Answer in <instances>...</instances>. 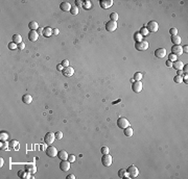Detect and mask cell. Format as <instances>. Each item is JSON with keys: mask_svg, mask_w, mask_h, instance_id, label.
I'll use <instances>...</instances> for the list:
<instances>
[{"mask_svg": "<svg viewBox=\"0 0 188 179\" xmlns=\"http://www.w3.org/2000/svg\"><path fill=\"white\" fill-rule=\"evenodd\" d=\"M127 173H128V176H130V178H136L138 175H139V170L138 168L136 166L134 165H131L130 167L127 168Z\"/></svg>", "mask_w": 188, "mask_h": 179, "instance_id": "obj_1", "label": "cell"}, {"mask_svg": "<svg viewBox=\"0 0 188 179\" xmlns=\"http://www.w3.org/2000/svg\"><path fill=\"white\" fill-rule=\"evenodd\" d=\"M117 126L119 127V128H121V129H125L126 127L130 126V122H128V120H127L126 118L120 117L117 120Z\"/></svg>", "mask_w": 188, "mask_h": 179, "instance_id": "obj_2", "label": "cell"}, {"mask_svg": "<svg viewBox=\"0 0 188 179\" xmlns=\"http://www.w3.org/2000/svg\"><path fill=\"white\" fill-rule=\"evenodd\" d=\"M148 42L146 41H141V42H139V43H135V48H136V50L138 51H145L147 48H148Z\"/></svg>", "mask_w": 188, "mask_h": 179, "instance_id": "obj_3", "label": "cell"}, {"mask_svg": "<svg viewBox=\"0 0 188 179\" xmlns=\"http://www.w3.org/2000/svg\"><path fill=\"white\" fill-rule=\"evenodd\" d=\"M146 28L149 32H157L158 29H159V24L156 22V21H149V22L147 23Z\"/></svg>", "mask_w": 188, "mask_h": 179, "instance_id": "obj_4", "label": "cell"}, {"mask_svg": "<svg viewBox=\"0 0 188 179\" xmlns=\"http://www.w3.org/2000/svg\"><path fill=\"white\" fill-rule=\"evenodd\" d=\"M101 162L105 167H110L113 162V157L110 154H104V156L101 157Z\"/></svg>", "mask_w": 188, "mask_h": 179, "instance_id": "obj_5", "label": "cell"}, {"mask_svg": "<svg viewBox=\"0 0 188 179\" xmlns=\"http://www.w3.org/2000/svg\"><path fill=\"white\" fill-rule=\"evenodd\" d=\"M171 54L176 56H181L183 54V48L181 45H174L171 47Z\"/></svg>", "mask_w": 188, "mask_h": 179, "instance_id": "obj_6", "label": "cell"}, {"mask_svg": "<svg viewBox=\"0 0 188 179\" xmlns=\"http://www.w3.org/2000/svg\"><path fill=\"white\" fill-rule=\"evenodd\" d=\"M56 140H57L56 135H55V133H52V132H47L45 134V137H44V142L47 145H51Z\"/></svg>", "mask_w": 188, "mask_h": 179, "instance_id": "obj_7", "label": "cell"}, {"mask_svg": "<svg viewBox=\"0 0 188 179\" xmlns=\"http://www.w3.org/2000/svg\"><path fill=\"white\" fill-rule=\"evenodd\" d=\"M116 29H117V22H115V21L110 20L109 22L106 23V30L107 31L113 32V31H115Z\"/></svg>", "mask_w": 188, "mask_h": 179, "instance_id": "obj_8", "label": "cell"}, {"mask_svg": "<svg viewBox=\"0 0 188 179\" xmlns=\"http://www.w3.org/2000/svg\"><path fill=\"white\" fill-rule=\"evenodd\" d=\"M58 153L59 151L56 147H53V146H49V147L46 148V155L49 156V157H56L58 156Z\"/></svg>", "mask_w": 188, "mask_h": 179, "instance_id": "obj_9", "label": "cell"}, {"mask_svg": "<svg viewBox=\"0 0 188 179\" xmlns=\"http://www.w3.org/2000/svg\"><path fill=\"white\" fill-rule=\"evenodd\" d=\"M142 88H143V84L141 81H134L132 84V90L134 93H140L142 91Z\"/></svg>", "mask_w": 188, "mask_h": 179, "instance_id": "obj_10", "label": "cell"}, {"mask_svg": "<svg viewBox=\"0 0 188 179\" xmlns=\"http://www.w3.org/2000/svg\"><path fill=\"white\" fill-rule=\"evenodd\" d=\"M60 169H61L63 172H68L69 169H70V161H69L68 159H66V160H61Z\"/></svg>", "mask_w": 188, "mask_h": 179, "instance_id": "obj_11", "label": "cell"}, {"mask_svg": "<svg viewBox=\"0 0 188 179\" xmlns=\"http://www.w3.org/2000/svg\"><path fill=\"white\" fill-rule=\"evenodd\" d=\"M99 5L101 8L104 9H108L113 5V0H100L99 1Z\"/></svg>", "mask_w": 188, "mask_h": 179, "instance_id": "obj_12", "label": "cell"}, {"mask_svg": "<svg viewBox=\"0 0 188 179\" xmlns=\"http://www.w3.org/2000/svg\"><path fill=\"white\" fill-rule=\"evenodd\" d=\"M62 73H63V75L65 77H71L72 75L74 74V69L72 68V67H66V68H64L63 69V71H62Z\"/></svg>", "mask_w": 188, "mask_h": 179, "instance_id": "obj_13", "label": "cell"}, {"mask_svg": "<svg viewBox=\"0 0 188 179\" xmlns=\"http://www.w3.org/2000/svg\"><path fill=\"white\" fill-rule=\"evenodd\" d=\"M155 56L158 58H163L164 56H166V49L165 48H157L155 51Z\"/></svg>", "mask_w": 188, "mask_h": 179, "instance_id": "obj_14", "label": "cell"}, {"mask_svg": "<svg viewBox=\"0 0 188 179\" xmlns=\"http://www.w3.org/2000/svg\"><path fill=\"white\" fill-rule=\"evenodd\" d=\"M38 39H39V34L36 30H30L28 32V40L30 42H36Z\"/></svg>", "mask_w": 188, "mask_h": 179, "instance_id": "obj_15", "label": "cell"}, {"mask_svg": "<svg viewBox=\"0 0 188 179\" xmlns=\"http://www.w3.org/2000/svg\"><path fill=\"white\" fill-rule=\"evenodd\" d=\"M24 169L27 171V172L31 173L33 175L36 174V172H37V167H36V165H34V164H27V165H25Z\"/></svg>", "mask_w": 188, "mask_h": 179, "instance_id": "obj_16", "label": "cell"}, {"mask_svg": "<svg viewBox=\"0 0 188 179\" xmlns=\"http://www.w3.org/2000/svg\"><path fill=\"white\" fill-rule=\"evenodd\" d=\"M31 173H29V172H27V171H19L18 172V176L20 177V178H22V179H29V178H31Z\"/></svg>", "mask_w": 188, "mask_h": 179, "instance_id": "obj_17", "label": "cell"}, {"mask_svg": "<svg viewBox=\"0 0 188 179\" xmlns=\"http://www.w3.org/2000/svg\"><path fill=\"white\" fill-rule=\"evenodd\" d=\"M60 7H61V9L63 10V12H70V9H71V4L69 3V2H67V1H64V2H62L61 3V5H60Z\"/></svg>", "mask_w": 188, "mask_h": 179, "instance_id": "obj_18", "label": "cell"}, {"mask_svg": "<svg viewBox=\"0 0 188 179\" xmlns=\"http://www.w3.org/2000/svg\"><path fill=\"white\" fill-rule=\"evenodd\" d=\"M43 36H44L45 37H49L53 35V29L50 28V27H45L44 29H43Z\"/></svg>", "mask_w": 188, "mask_h": 179, "instance_id": "obj_19", "label": "cell"}, {"mask_svg": "<svg viewBox=\"0 0 188 179\" xmlns=\"http://www.w3.org/2000/svg\"><path fill=\"white\" fill-rule=\"evenodd\" d=\"M118 176H119V178H123V179H128L130 178V176H128V173L125 169H120L119 171H118Z\"/></svg>", "mask_w": 188, "mask_h": 179, "instance_id": "obj_20", "label": "cell"}, {"mask_svg": "<svg viewBox=\"0 0 188 179\" xmlns=\"http://www.w3.org/2000/svg\"><path fill=\"white\" fill-rule=\"evenodd\" d=\"M68 156H69V154L67 153V151H65V150H61L60 152L58 153V157L60 158L61 160H66V159H68Z\"/></svg>", "mask_w": 188, "mask_h": 179, "instance_id": "obj_21", "label": "cell"}, {"mask_svg": "<svg viewBox=\"0 0 188 179\" xmlns=\"http://www.w3.org/2000/svg\"><path fill=\"white\" fill-rule=\"evenodd\" d=\"M22 101L24 104H30L33 102V97H31L29 94H25L22 96Z\"/></svg>", "mask_w": 188, "mask_h": 179, "instance_id": "obj_22", "label": "cell"}, {"mask_svg": "<svg viewBox=\"0 0 188 179\" xmlns=\"http://www.w3.org/2000/svg\"><path fill=\"white\" fill-rule=\"evenodd\" d=\"M183 66H184V64L182 63L181 61H176V62L173 63V68H175L177 71H178V70H182V69H183Z\"/></svg>", "mask_w": 188, "mask_h": 179, "instance_id": "obj_23", "label": "cell"}, {"mask_svg": "<svg viewBox=\"0 0 188 179\" xmlns=\"http://www.w3.org/2000/svg\"><path fill=\"white\" fill-rule=\"evenodd\" d=\"M28 28L30 30H38L39 29V24H38V22H36V21H31V22L28 23Z\"/></svg>", "mask_w": 188, "mask_h": 179, "instance_id": "obj_24", "label": "cell"}, {"mask_svg": "<svg viewBox=\"0 0 188 179\" xmlns=\"http://www.w3.org/2000/svg\"><path fill=\"white\" fill-rule=\"evenodd\" d=\"M13 42L15 43V44H17V45H19L20 43H22V36H21L20 35H18V34H16V35H14L13 36Z\"/></svg>", "mask_w": 188, "mask_h": 179, "instance_id": "obj_25", "label": "cell"}, {"mask_svg": "<svg viewBox=\"0 0 188 179\" xmlns=\"http://www.w3.org/2000/svg\"><path fill=\"white\" fill-rule=\"evenodd\" d=\"M171 42L174 43V45H180L182 40H181V37L177 35V36H171Z\"/></svg>", "mask_w": 188, "mask_h": 179, "instance_id": "obj_26", "label": "cell"}, {"mask_svg": "<svg viewBox=\"0 0 188 179\" xmlns=\"http://www.w3.org/2000/svg\"><path fill=\"white\" fill-rule=\"evenodd\" d=\"M9 147L10 148H14L15 150H18L20 148L19 142H18V141H16V140H12V141H10V143H9Z\"/></svg>", "mask_w": 188, "mask_h": 179, "instance_id": "obj_27", "label": "cell"}, {"mask_svg": "<svg viewBox=\"0 0 188 179\" xmlns=\"http://www.w3.org/2000/svg\"><path fill=\"white\" fill-rule=\"evenodd\" d=\"M9 147V143L7 141H1L0 142V149L1 150H7Z\"/></svg>", "mask_w": 188, "mask_h": 179, "instance_id": "obj_28", "label": "cell"}, {"mask_svg": "<svg viewBox=\"0 0 188 179\" xmlns=\"http://www.w3.org/2000/svg\"><path fill=\"white\" fill-rule=\"evenodd\" d=\"M134 40H135V43H139V42L143 41V36L139 34V31L135 32V34H134Z\"/></svg>", "mask_w": 188, "mask_h": 179, "instance_id": "obj_29", "label": "cell"}, {"mask_svg": "<svg viewBox=\"0 0 188 179\" xmlns=\"http://www.w3.org/2000/svg\"><path fill=\"white\" fill-rule=\"evenodd\" d=\"M125 137H127V138H130V137H132L133 135V128L131 127V126H128V127H126L125 129Z\"/></svg>", "mask_w": 188, "mask_h": 179, "instance_id": "obj_30", "label": "cell"}, {"mask_svg": "<svg viewBox=\"0 0 188 179\" xmlns=\"http://www.w3.org/2000/svg\"><path fill=\"white\" fill-rule=\"evenodd\" d=\"M139 34H140L142 36H146L149 35V31L147 30L146 26H143V27H141V29L139 30Z\"/></svg>", "mask_w": 188, "mask_h": 179, "instance_id": "obj_31", "label": "cell"}, {"mask_svg": "<svg viewBox=\"0 0 188 179\" xmlns=\"http://www.w3.org/2000/svg\"><path fill=\"white\" fill-rule=\"evenodd\" d=\"M91 7H92V3H91L90 0H86V1H84V4H83V8L84 9H91Z\"/></svg>", "mask_w": 188, "mask_h": 179, "instance_id": "obj_32", "label": "cell"}, {"mask_svg": "<svg viewBox=\"0 0 188 179\" xmlns=\"http://www.w3.org/2000/svg\"><path fill=\"white\" fill-rule=\"evenodd\" d=\"M142 77H143V74L141 72H136L135 74H134V78L133 79L135 81H140L142 79Z\"/></svg>", "mask_w": 188, "mask_h": 179, "instance_id": "obj_33", "label": "cell"}, {"mask_svg": "<svg viewBox=\"0 0 188 179\" xmlns=\"http://www.w3.org/2000/svg\"><path fill=\"white\" fill-rule=\"evenodd\" d=\"M118 19H119V16H118V14H117V13H112V14L110 15V20H112V21H115V22H117Z\"/></svg>", "mask_w": 188, "mask_h": 179, "instance_id": "obj_34", "label": "cell"}, {"mask_svg": "<svg viewBox=\"0 0 188 179\" xmlns=\"http://www.w3.org/2000/svg\"><path fill=\"white\" fill-rule=\"evenodd\" d=\"M0 140L1 141H7L8 140V133L5 132V131H2L0 133Z\"/></svg>", "mask_w": 188, "mask_h": 179, "instance_id": "obj_35", "label": "cell"}, {"mask_svg": "<svg viewBox=\"0 0 188 179\" xmlns=\"http://www.w3.org/2000/svg\"><path fill=\"white\" fill-rule=\"evenodd\" d=\"M174 81H175L176 83H181V82H183V78H182V76L176 75V76L174 77Z\"/></svg>", "mask_w": 188, "mask_h": 179, "instance_id": "obj_36", "label": "cell"}, {"mask_svg": "<svg viewBox=\"0 0 188 179\" xmlns=\"http://www.w3.org/2000/svg\"><path fill=\"white\" fill-rule=\"evenodd\" d=\"M8 49H9V50H16V49H18V45L15 44L14 42L9 43V44H8Z\"/></svg>", "mask_w": 188, "mask_h": 179, "instance_id": "obj_37", "label": "cell"}, {"mask_svg": "<svg viewBox=\"0 0 188 179\" xmlns=\"http://www.w3.org/2000/svg\"><path fill=\"white\" fill-rule=\"evenodd\" d=\"M70 13H71V15H73V16L77 15V14H78V7H76V6H72L71 9H70Z\"/></svg>", "mask_w": 188, "mask_h": 179, "instance_id": "obj_38", "label": "cell"}, {"mask_svg": "<svg viewBox=\"0 0 188 179\" xmlns=\"http://www.w3.org/2000/svg\"><path fill=\"white\" fill-rule=\"evenodd\" d=\"M109 151H110L109 148L106 147V146H104V147L100 149V152H101V154H103V155H104V154H109Z\"/></svg>", "mask_w": 188, "mask_h": 179, "instance_id": "obj_39", "label": "cell"}, {"mask_svg": "<svg viewBox=\"0 0 188 179\" xmlns=\"http://www.w3.org/2000/svg\"><path fill=\"white\" fill-rule=\"evenodd\" d=\"M168 61H170V62H176V61H178V56H176V55H174V54H169V56H168Z\"/></svg>", "mask_w": 188, "mask_h": 179, "instance_id": "obj_40", "label": "cell"}, {"mask_svg": "<svg viewBox=\"0 0 188 179\" xmlns=\"http://www.w3.org/2000/svg\"><path fill=\"white\" fill-rule=\"evenodd\" d=\"M55 135H56V139H57V140H61V139L63 138V132H62V131H57V132L55 133Z\"/></svg>", "mask_w": 188, "mask_h": 179, "instance_id": "obj_41", "label": "cell"}, {"mask_svg": "<svg viewBox=\"0 0 188 179\" xmlns=\"http://www.w3.org/2000/svg\"><path fill=\"white\" fill-rule=\"evenodd\" d=\"M61 65L64 67V68H66V67H69V65H70V63H69L68 59H64V61L61 63Z\"/></svg>", "mask_w": 188, "mask_h": 179, "instance_id": "obj_42", "label": "cell"}, {"mask_svg": "<svg viewBox=\"0 0 188 179\" xmlns=\"http://www.w3.org/2000/svg\"><path fill=\"white\" fill-rule=\"evenodd\" d=\"M169 34L171 36H177V35H178V29H177V28H170L169 29Z\"/></svg>", "mask_w": 188, "mask_h": 179, "instance_id": "obj_43", "label": "cell"}, {"mask_svg": "<svg viewBox=\"0 0 188 179\" xmlns=\"http://www.w3.org/2000/svg\"><path fill=\"white\" fill-rule=\"evenodd\" d=\"M84 4V1H82V0H75V6L78 7V6H83Z\"/></svg>", "mask_w": 188, "mask_h": 179, "instance_id": "obj_44", "label": "cell"}, {"mask_svg": "<svg viewBox=\"0 0 188 179\" xmlns=\"http://www.w3.org/2000/svg\"><path fill=\"white\" fill-rule=\"evenodd\" d=\"M68 160L70 161V162H74V161H75V155L70 154V155L68 156Z\"/></svg>", "mask_w": 188, "mask_h": 179, "instance_id": "obj_45", "label": "cell"}, {"mask_svg": "<svg viewBox=\"0 0 188 179\" xmlns=\"http://www.w3.org/2000/svg\"><path fill=\"white\" fill-rule=\"evenodd\" d=\"M182 78H183V82H185V83L188 82V74L187 73H184V75L182 76Z\"/></svg>", "mask_w": 188, "mask_h": 179, "instance_id": "obj_46", "label": "cell"}, {"mask_svg": "<svg viewBox=\"0 0 188 179\" xmlns=\"http://www.w3.org/2000/svg\"><path fill=\"white\" fill-rule=\"evenodd\" d=\"M24 48H25V44H24L23 42H22V43H20V44L18 45V49H20V50H23Z\"/></svg>", "mask_w": 188, "mask_h": 179, "instance_id": "obj_47", "label": "cell"}, {"mask_svg": "<svg viewBox=\"0 0 188 179\" xmlns=\"http://www.w3.org/2000/svg\"><path fill=\"white\" fill-rule=\"evenodd\" d=\"M166 66H167L168 68H171L173 67V62H170V61L167 59V61H166Z\"/></svg>", "mask_w": 188, "mask_h": 179, "instance_id": "obj_48", "label": "cell"}, {"mask_svg": "<svg viewBox=\"0 0 188 179\" xmlns=\"http://www.w3.org/2000/svg\"><path fill=\"white\" fill-rule=\"evenodd\" d=\"M63 69H64V67L62 66L61 64H59L58 66H57V70H58V71H63Z\"/></svg>", "mask_w": 188, "mask_h": 179, "instance_id": "obj_49", "label": "cell"}, {"mask_svg": "<svg viewBox=\"0 0 188 179\" xmlns=\"http://www.w3.org/2000/svg\"><path fill=\"white\" fill-rule=\"evenodd\" d=\"M59 34H60V30H59L58 28H55V29H53V35H55V36H58Z\"/></svg>", "mask_w": 188, "mask_h": 179, "instance_id": "obj_50", "label": "cell"}, {"mask_svg": "<svg viewBox=\"0 0 188 179\" xmlns=\"http://www.w3.org/2000/svg\"><path fill=\"white\" fill-rule=\"evenodd\" d=\"M182 48H183V53H184V52H185V53H187V52H188V46H187V45L183 46Z\"/></svg>", "mask_w": 188, "mask_h": 179, "instance_id": "obj_51", "label": "cell"}, {"mask_svg": "<svg viewBox=\"0 0 188 179\" xmlns=\"http://www.w3.org/2000/svg\"><path fill=\"white\" fill-rule=\"evenodd\" d=\"M66 178H67V179H75V176L72 175V174H69V175H67Z\"/></svg>", "mask_w": 188, "mask_h": 179, "instance_id": "obj_52", "label": "cell"}, {"mask_svg": "<svg viewBox=\"0 0 188 179\" xmlns=\"http://www.w3.org/2000/svg\"><path fill=\"white\" fill-rule=\"evenodd\" d=\"M177 75H179V76H183V75H184V72L182 71V70H178V74H177Z\"/></svg>", "mask_w": 188, "mask_h": 179, "instance_id": "obj_53", "label": "cell"}, {"mask_svg": "<svg viewBox=\"0 0 188 179\" xmlns=\"http://www.w3.org/2000/svg\"><path fill=\"white\" fill-rule=\"evenodd\" d=\"M183 70H184V73H187V71H188V65H186V66H183Z\"/></svg>", "mask_w": 188, "mask_h": 179, "instance_id": "obj_54", "label": "cell"}, {"mask_svg": "<svg viewBox=\"0 0 188 179\" xmlns=\"http://www.w3.org/2000/svg\"><path fill=\"white\" fill-rule=\"evenodd\" d=\"M3 164H4V160H3V158L1 157V158H0V167H3Z\"/></svg>", "mask_w": 188, "mask_h": 179, "instance_id": "obj_55", "label": "cell"}, {"mask_svg": "<svg viewBox=\"0 0 188 179\" xmlns=\"http://www.w3.org/2000/svg\"><path fill=\"white\" fill-rule=\"evenodd\" d=\"M43 29H44V28H42V27H39V29H38V34H43Z\"/></svg>", "mask_w": 188, "mask_h": 179, "instance_id": "obj_56", "label": "cell"}]
</instances>
